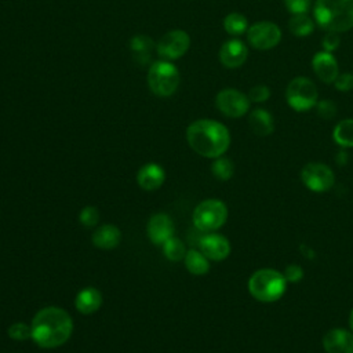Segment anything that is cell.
<instances>
[{"label": "cell", "instance_id": "6da1fadb", "mask_svg": "<svg viewBox=\"0 0 353 353\" xmlns=\"http://www.w3.org/2000/svg\"><path fill=\"white\" fill-rule=\"evenodd\" d=\"M30 328L32 339L40 347L54 349L70 338L73 320L66 310L57 306H47L34 314Z\"/></svg>", "mask_w": 353, "mask_h": 353}, {"label": "cell", "instance_id": "7a4b0ae2", "mask_svg": "<svg viewBox=\"0 0 353 353\" xmlns=\"http://www.w3.org/2000/svg\"><path fill=\"white\" fill-rule=\"evenodd\" d=\"M186 139L196 153L208 159L222 156L230 145L228 128L222 123L210 119L193 121L186 130Z\"/></svg>", "mask_w": 353, "mask_h": 353}, {"label": "cell", "instance_id": "3957f363", "mask_svg": "<svg viewBox=\"0 0 353 353\" xmlns=\"http://www.w3.org/2000/svg\"><path fill=\"white\" fill-rule=\"evenodd\" d=\"M314 19L327 32H346L353 28V0H317Z\"/></svg>", "mask_w": 353, "mask_h": 353}, {"label": "cell", "instance_id": "277c9868", "mask_svg": "<svg viewBox=\"0 0 353 353\" xmlns=\"http://www.w3.org/2000/svg\"><path fill=\"white\" fill-rule=\"evenodd\" d=\"M287 288V279L274 269H259L254 272L248 280L250 294L261 302L279 301Z\"/></svg>", "mask_w": 353, "mask_h": 353}, {"label": "cell", "instance_id": "5b68a950", "mask_svg": "<svg viewBox=\"0 0 353 353\" xmlns=\"http://www.w3.org/2000/svg\"><path fill=\"white\" fill-rule=\"evenodd\" d=\"M179 81V72L171 61H156L148 70V85L157 97L165 98L172 95L178 88Z\"/></svg>", "mask_w": 353, "mask_h": 353}, {"label": "cell", "instance_id": "8992f818", "mask_svg": "<svg viewBox=\"0 0 353 353\" xmlns=\"http://www.w3.org/2000/svg\"><path fill=\"white\" fill-rule=\"evenodd\" d=\"M228 219V208L223 201L208 199L197 204L193 211V225L203 233H211L219 229Z\"/></svg>", "mask_w": 353, "mask_h": 353}, {"label": "cell", "instance_id": "52a82bcc", "mask_svg": "<svg viewBox=\"0 0 353 353\" xmlns=\"http://www.w3.org/2000/svg\"><path fill=\"white\" fill-rule=\"evenodd\" d=\"M288 105L296 112H306L319 102V92L314 83L306 77H295L285 90Z\"/></svg>", "mask_w": 353, "mask_h": 353}, {"label": "cell", "instance_id": "ba28073f", "mask_svg": "<svg viewBox=\"0 0 353 353\" xmlns=\"http://www.w3.org/2000/svg\"><path fill=\"white\" fill-rule=\"evenodd\" d=\"M303 185L312 192H327L335 181L332 170L323 163H307L301 171Z\"/></svg>", "mask_w": 353, "mask_h": 353}, {"label": "cell", "instance_id": "9c48e42d", "mask_svg": "<svg viewBox=\"0 0 353 353\" xmlns=\"http://www.w3.org/2000/svg\"><path fill=\"white\" fill-rule=\"evenodd\" d=\"M247 40L256 50H270L280 43L281 30L273 22L261 21L248 28Z\"/></svg>", "mask_w": 353, "mask_h": 353}, {"label": "cell", "instance_id": "30bf717a", "mask_svg": "<svg viewBox=\"0 0 353 353\" xmlns=\"http://www.w3.org/2000/svg\"><path fill=\"white\" fill-rule=\"evenodd\" d=\"M190 46V37L185 30L175 29L167 32L156 44L157 54L165 61L181 58Z\"/></svg>", "mask_w": 353, "mask_h": 353}, {"label": "cell", "instance_id": "8fae6325", "mask_svg": "<svg viewBox=\"0 0 353 353\" xmlns=\"http://www.w3.org/2000/svg\"><path fill=\"white\" fill-rule=\"evenodd\" d=\"M215 105L222 114L236 119L247 113L250 109V98L234 88H225L216 94Z\"/></svg>", "mask_w": 353, "mask_h": 353}, {"label": "cell", "instance_id": "7c38bea8", "mask_svg": "<svg viewBox=\"0 0 353 353\" xmlns=\"http://www.w3.org/2000/svg\"><path fill=\"white\" fill-rule=\"evenodd\" d=\"M200 251L211 261H223L230 254L229 240L218 233H205L199 239Z\"/></svg>", "mask_w": 353, "mask_h": 353}, {"label": "cell", "instance_id": "4fadbf2b", "mask_svg": "<svg viewBox=\"0 0 353 353\" xmlns=\"http://www.w3.org/2000/svg\"><path fill=\"white\" fill-rule=\"evenodd\" d=\"M174 225L171 218L164 212L153 214L148 222V237L156 245H163L172 237Z\"/></svg>", "mask_w": 353, "mask_h": 353}, {"label": "cell", "instance_id": "5bb4252c", "mask_svg": "<svg viewBox=\"0 0 353 353\" xmlns=\"http://www.w3.org/2000/svg\"><path fill=\"white\" fill-rule=\"evenodd\" d=\"M248 55V50L241 40L232 39L222 44L219 50V61L225 68L234 69L241 66Z\"/></svg>", "mask_w": 353, "mask_h": 353}, {"label": "cell", "instance_id": "9a60e30c", "mask_svg": "<svg viewBox=\"0 0 353 353\" xmlns=\"http://www.w3.org/2000/svg\"><path fill=\"white\" fill-rule=\"evenodd\" d=\"M327 353H353V334L343 328H332L323 338Z\"/></svg>", "mask_w": 353, "mask_h": 353}, {"label": "cell", "instance_id": "2e32d148", "mask_svg": "<svg viewBox=\"0 0 353 353\" xmlns=\"http://www.w3.org/2000/svg\"><path fill=\"white\" fill-rule=\"evenodd\" d=\"M312 66L316 76L324 83H334L339 74L336 59L327 51L316 52L312 59Z\"/></svg>", "mask_w": 353, "mask_h": 353}, {"label": "cell", "instance_id": "e0dca14e", "mask_svg": "<svg viewBox=\"0 0 353 353\" xmlns=\"http://www.w3.org/2000/svg\"><path fill=\"white\" fill-rule=\"evenodd\" d=\"M165 179V172L161 165L156 163H148L145 164L137 174V182L138 185L148 192L159 189Z\"/></svg>", "mask_w": 353, "mask_h": 353}, {"label": "cell", "instance_id": "ac0fdd59", "mask_svg": "<svg viewBox=\"0 0 353 353\" xmlns=\"http://www.w3.org/2000/svg\"><path fill=\"white\" fill-rule=\"evenodd\" d=\"M102 305V294L99 290L94 287L83 288L77 292L74 299V306L79 313L81 314H92L95 313Z\"/></svg>", "mask_w": 353, "mask_h": 353}, {"label": "cell", "instance_id": "d6986e66", "mask_svg": "<svg viewBox=\"0 0 353 353\" xmlns=\"http://www.w3.org/2000/svg\"><path fill=\"white\" fill-rule=\"evenodd\" d=\"M121 240V232L116 225L106 223L99 226L92 234V244L99 250H113Z\"/></svg>", "mask_w": 353, "mask_h": 353}, {"label": "cell", "instance_id": "ffe728a7", "mask_svg": "<svg viewBox=\"0 0 353 353\" xmlns=\"http://www.w3.org/2000/svg\"><path fill=\"white\" fill-rule=\"evenodd\" d=\"M130 50L135 63L145 66L149 63L152 54L156 50V44L150 37L145 34H137L130 41Z\"/></svg>", "mask_w": 353, "mask_h": 353}, {"label": "cell", "instance_id": "44dd1931", "mask_svg": "<svg viewBox=\"0 0 353 353\" xmlns=\"http://www.w3.org/2000/svg\"><path fill=\"white\" fill-rule=\"evenodd\" d=\"M248 124H250L251 130L259 137L270 135L274 130V121H273L272 114L268 110L261 109V108L254 109L250 113Z\"/></svg>", "mask_w": 353, "mask_h": 353}, {"label": "cell", "instance_id": "7402d4cb", "mask_svg": "<svg viewBox=\"0 0 353 353\" xmlns=\"http://www.w3.org/2000/svg\"><path fill=\"white\" fill-rule=\"evenodd\" d=\"M183 261H185V266H186L188 272L194 276L205 274L210 270L208 258L201 251H197L194 248L186 251Z\"/></svg>", "mask_w": 353, "mask_h": 353}, {"label": "cell", "instance_id": "603a6c76", "mask_svg": "<svg viewBox=\"0 0 353 353\" xmlns=\"http://www.w3.org/2000/svg\"><path fill=\"white\" fill-rule=\"evenodd\" d=\"M332 138L342 148H353V119L339 121L334 128Z\"/></svg>", "mask_w": 353, "mask_h": 353}, {"label": "cell", "instance_id": "cb8c5ba5", "mask_svg": "<svg viewBox=\"0 0 353 353\" xmlns=\"http://www.w3.org/2000/svg\"><path fill=\"white\" fill-rule=\"evenodd\" d=\"M290 32L296 37H305L313 33L314 22L306 14L292 15L288 22Z\"/></svg>", "mask_w": 353, "mask_h": 353}, {"label": "cell", "instance_id": "d4e9b609", "mask_svg": "<svg viewBox=\"0 0 353 353\" xmlns=\"http://www.w3.org/2000/svg\"><path fill=\"white\" fill-rule=\"evenodd\" d=\"M223 28L230 36H240L248 30V22L243 14L230 12L223 19Z\"/></svg>", "mask_w": 353, "mask_h": 353}, {"label": "cell", "instance_id": "484cf974", "mask_svg": "<svg viewBox=\"0 0 353 353\" xmlns=\"http://www.w3.org/2000/svg\"><path fill=\"white\" fill-rule=\"evenodd\" d=\"M211 171H212L214 176L218 178L219 181H228L232 178V175L234 172V165L230 159L219 156L212 161Z\"/></svg>", "mask_w": 353, "mask_h": 353}, {"label": "cell", "instance_id": "4316f807", "mask_svg": "<svg viewBox=\"0 0 353 353\" xmlns=\"http://www.w3.org/2000/svg\"><path fill=\"white\" fill-rule=\"evenodd\" d=\"M163 252L167 259H170L172 262H178L185 258L186 250H185L183 243L179 239L171 237L163 244Z\"/></svg>", "mask_w": 353, "mask_h": 353}, {"label": "cell", "instance_id": "83f0119b", "mask_svg": "<svg viewBox=\"0 0 353 353\" xmlns=\"http://www.w3.org/2000/svg\"><path fill=\"white\" fill-rule=\"evenodd\" d=\"M7 334L14 341H26V339L32 338V328L26 323L18 321V323H12L8 327Z\"/></svg>", "mask_w": 353, "mask_h": 353}, {"label": "cell", "instance_id": "f1b7e54d", "mask_svg": "<svg viewBox=\"0 0 353 353\" xmlns=\"http://www.w3.org/2000/svg\"><path fill=\"white\" fill-rule=\"evenodd\" d=\"M79 221L83 226L85 228H94L97 226L98 221H99V211L97 207L92 205H87L84 207L80 214H79Z\"/></svg>", "mask_w": 353, "mask_h": 353}, {"label": "cell", "instance_id": "f546056e", "mask_svg": "<svg viewBox=\"0 0 353 353\" xmlns=\"http://www.w3.org/2000/svg\"><path fill=\"white\" fill-rule=\"evenodd\" d=\"M317 114L325 120L332 119L336 114V105L330 99H323L316 103Z\"/></svg>", "mask_w": 353, "mask_h": 353}, {"label": "cell", "instance_id": "4dcf8cb0", "mask_svg": "<svg viewBox=\"0 0 353 353\" xmlns=\"http://www.w3.org/2000/svg\"><path fill=\"white\" fill-rule=\"evenodd\" d=\"M269 97H270V90L268 85H263V84L252 87L248 92V98L252 102H265L269 99Z\"/></svg>", "mask_w": 353, "mask_h": 353}, {"label": "cell", "instance_id": "1f68e13d", "mask_svg": "<svg viewBox=\"0 0 353 353\" xmlns=\"http://www.w3.org/2000/svg\"><path fill=\"white\" fill-rule=\"evenodd\" d=\"M284 4L292 15L306 14L310 8V0H284Z\"/></svg>", "mask_w": 353, "mask_h": 353}, {"label": "cell", "instance_id": "d6a6232c", "mask_svg": "<svg viewBox=\"0 0 353 353\" xmlns=\"http://www.w3.org/2000/svg\"><path fill=\"white\" fill-rule=\"evenodd\" d=\"M338 91H350L353 88V73H341L334 81Z\"/></svg>", "mask_w": 353, "mask_h": 353}, {"label": "cell", "instance_id": "836d02e7", "mask_svg": "<svg viewBox=\"0 0 353 353\" xmlns=\"http://www.w3.org/2000/svg\"><path fill=\"white\" fill-rule=\"evenodd\" d=\"M339 43H341V37H339V34L335 33V32H328V33L323 37V48H324V51H327V52H332L334 50H336L338 46H339Z\"/></svg>", "mask_w": 353, "mask_h": 353}, {"label": "cell", "instance_id": "e575fe53", "mask_svg": "<svg viewBox=\"0 0 353 353\" xmlns=\"http://www.w3.org/2000/svg\"><path fill=\"white\" fill-rule=\"evenodd\" d=\"M284 276H285L287 281H290V283H298V281H301L302 277H303V270H302V268H301L299 265L292 263V265H288V266L285 268Z\"/></svg>", "mask_w": 353, "mask_h": 353}, {"label": "cell", "instance_id": "d590c367", "mask_svg": "<svg viewBox=\"0 0 353 353\" xmlns=\"http://www.w3.org/2000/svg\"><path fill=\"white\" fill-rule=\"evenodd\" d=\"M349 325H350V328H352V331H353V309H352L350 316H349Z\"/></svg>", "mask_w": 353, "mask_h": 353}]
</instances>
